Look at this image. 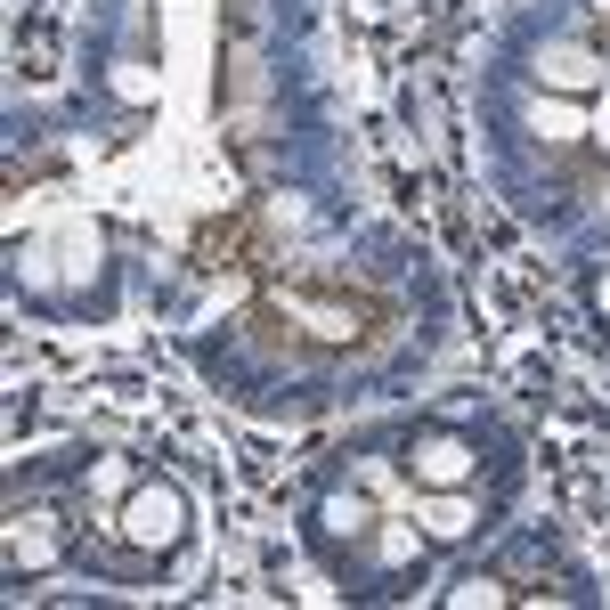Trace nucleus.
<instances>
[{
  "mask_svg": "<svg viewBox=\"0 0 610 610\" xmlns=\"http://www.w3.org/2000/svg\"><path fill=\"white\" fill-rule=\"evenodd\" d=\"M171 513H179L171 497H139V505H131V529H139V537H171V529H179Z\"/></svg>",
  "mask_w": 610,
  "mask_h": 610,
  "instance_id": "obj_1",
  "label": "nucleus"
},
{
  "mask_svg": "<svg viewBox=\"0 0 610 610\" xmlns=\"http://www.w3.org/2000/svg\"><path fill=\"white\" fill-rule=\"evenodd\" d=\"M423 472H432V480H456V472H464V448H448V440L423 448Z\"/></svg>",
  "mask_w": 610,
  "mask_h": 610,
  "instance_id": "obj_2",
  "label": "nucleus"
}]
</instances>
